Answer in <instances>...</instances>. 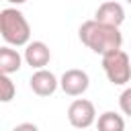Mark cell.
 <instances>
[{
    "instance_id": "obj_6",
    "label": "cell",
    "mask_w": 131,
    "mask_h": 131,
    "mask_svg": "<svg viewBox=\"0 0 131 131\" xmlns=\"http://www.w3.org/2000/svg\"><path fill=\"white\" fill-rule=\"evenodd\" d=\"M29 86H31V90L37 94V96H51L55 90H57V86H59V80L55 78V74L53 72H49V70H35V74L31 76V80H29Z\"/></svg>"
},
{
    "instance_id": "obj_8",
    "label": "cell",
    "mask_w": 131,
    "mask_h": 131,
    "mask_svg": "<svg viewBox=\"0 0 131 131\" xmlns=\"http://www.w3.org/2000/svg\"><path fill=\"white\" fill-rule=\"evenodd\" d=\"M51 59V51L43 41H31L25 49V61L27 66L35 68V70H43Z\"/></svg>"
},
{
    "instance_id": "obj_12",
    "label": "cell",
    "mask_w": 131,
    "mask_h": 131,
    "mask_svg": "<svg viewBox=\"0 0 131 131\" xmlns=\"http://www.w3.org/2000/svg\"><path fill=\"white\" fill-rule=\"evenodd\" d=\"M119 106H121V111H123L125 115L131 117V86L121 92V96H119Z\"/></svg>"
},
{
    "instance_id": "obj_14",
    "label": "cell",
    "mask_w": 131,
    "mask_h": 131,
    "mask_svg": "<svg viewBox=\"0 0 131 131\" xmlns=\"http://www.w3.org/2000/svg\"><path fill=\"white\" fill-rule=\"evenodd\" d=\"M8 2H10V4H25L27 0H8Z\"/></svg>"
},
{
    "instance_id": "obj_11",
    "label": "cell",
    "mask_w": 131,
    "mask_h": 131,
    "mask_svg": "<svg viewBox=\"0 0 131 131\" xmlns=\"http://www.w3.org/2000/svg\"><path fill=\"white\" fill-rule=\"evenodd\" d=\"M14 94H16V86L10 80V76L0 74V100L2 102H10L14 98Z\"/></svg>"
},
{
    "instance_id": "obj_7",
    "label": "cell",
    "mask_w": 131,
    "mask_h": 131,
    "mask_svg": "<svg viewBox=\"0 0 131 131\" xmlns=\"http://www.w3.org/2000/svg\"><path fill=\"white\" fill-rule=\"evenodd\" d=\"M94 20H98L102 25H111V27H121L125 20V8L115 0L102 2L94 12Z\"/></svg>"
},
{
    "instance_id": "obj_15",
    "label": "cell",
    "mask_w": 131,
    "mask_h": 131,
    "mask_svg": "<svg viewBox=\"0 0 131 131\" xmlns=\"http://www.w3.org/2000/svg\"><path fill=\"white\" fill-rule=\"evenodd\" d=\"M127 4H131V0H127Z\"/></svg>"
},
{
    "instance_id": "obj_1",
    "label": "cell",
    "mask_w": 131,
    "mask_h": 131,
    "mask_svg": "<svg viewBox=\"0 0 131 131\" xmlns=\"http://www.w3.org/2000/svg\"><path fill=\"white\" fill-rule=\"evenodd\" d=\"M78 37H80V41L88 49H92L100 57L106 55V53H111V51L121 49V45H123V35L119 31V27L102 25V23H98L94 18L80 25Z\"/></svg>"
},
{
    "instance_id": "obj_9",
    "label": "cell",
    "mask_w": 131,
    "mask_h": 131,
    "mask_svg": "<svg viewBox=\"0 0 131 131\" xmlns=\"http://www.w3.org/2000/svg\"><path fill=\"white\" fill-rule=\"evenodd\" d=\"M20 66H23V57L16 49H12L10 45L0 47V74L10 76V74L18 72Z\"/></svg>"
},
{
    "instance_id": "obj_4",
    "label": "cell",
    "mask_w": 131,
    "mask_h": 131,
    "mask_svg": "<svg viewBox=\"0 0 131 131\" xmlns=\"http://www.w3.org/2000/svg\"><path fill=\"white\" fill-rule=\"evenodd\" d=\"M68 121L76 129H88L96 121V108L86 98H76L68 106Z\"/></svg>"
},
{
    "instance_id": "obj_2",
    "label": "cell",
    "mask_w": 131,
    "mask_h": 131,
    "mask_svg": "<svg viewBox=\"0 0 131 131\" xmlns=\"http://www.w3.org/2000/svg\"><path fill=\"white\" fill-rule=\"evenodd\" d=\"M0 33L2 39L8 45L20 47L29 45L31 41V27L25 18V14L16 8H2L0 10Z\"/></svg>"
},
{
    "instance_id": "obj_13",
    "label": "cell",
    "mask_w": 131,
    "mask_h": 131,
    "mask_svg": "<svg viewBox=\"0 0 131 131\" xmlns=\"http://www.w3.org/2000/svg\"><path fill=\"white\" fill-rule=\"evenodd\" d=\"M12 131H39V127H37L35 123H20V125H16Z\"/></svg>"
},
{
    "instance_id": "obj_5",
    "label": "cell",
    "mask_w": 131,
    "mask_h": 131,
    "mask_svg": "<svg viewBox=\"0 0 131 131\" xmlns=\"http://www.w3.org/2000/svg\"><path fill=\"white\" fill-rule=\"evenodd\" d=\"M90 86V78L84 70H78V68H72V70H66L63 76L59 78V88L68 94V96H82Z\"/></svg>"
},
{
    "instance_id": "obj_10",
    "label": "cell",
    "mask_w": 131,
    "mask_h": 131,
    "mask_svg": "<svg viewBox=\"0 0 131 131\" xmlns=\"http://www.w3.org/2000/svg\"><path fill=\"white\" fill-rule=\"evenodd\" d=\"M96 129L98 131H125V121L119 113L115 111H106L98 117L96 121Z\"/></svg>"
},
{
    "instance_id": "obj_3",
    "label": "cell",
    "mask_w": 131,
    "mask_h": 131,
    "mask_svg": "<svg viewBox=\"0 0 131 131\" xmlns=\"http://www.w3.org/2000/svg\"><path fill=\"white\" fill-rule=\"evenodd\" d=\"M102 70H104L108 82L115 84V86H123L131 80L129 55L123 49H117V51H111V53L102 55Z\"/></svg>"
}]
</instances>
